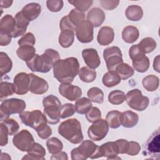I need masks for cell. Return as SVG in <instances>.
Segmentation results:
<instances>
[{
    "label": "cell",
    "mask_w": 160,
    "mask_h": 160,
    "mask_svg": "<svg viewBox=\"0 0 160 160\" xmlns=\"http://www.w3.org/2000/svg\"><path fill=\"white\" fill-rule=\"evenodd\" d=\"M79 70V61L74 57L59 59L53 66L54 77L61 84H71Z\"/></svg>",
    "instance_id": "obj_1"
},
{
    "label": "cell",
    "mask_w": 160,
    "mask_h": 160,
    "mask_svg": "<svg viewBox=\"0 0 160 160\" xmlns=\"http://www.w3.org/2000/svg\"><path fill=\"white\" fill-rule=\"evenodd\" d=\"M59 134L72 144H79L83 141L80 122L75 118L62 122L58 127Z\"/></svg>",
    "instance_id": "obj_2"
},
{
    "label": "cell",
    "mask_w": 160,
    "mask_h": 160,
    "mask_svg": "<svg viewBox=\"0 0 160 160\" xmlns=\"http://www.w3.org/2000/svg\"><path fill=\"white\" fill-rule=\"evenodd\" d=\"M71 159L72 160H86L88 158L96 159L101 158L99 146L92 141L85 140L71 152Z\"/></svg>",
    "instance_id": "obj_3"
},
{
    "label": "cell",
    "mask_w": 160,
    "mask_h": 160,
    "mask_svg": "<svg viewBox=\"0 0 160 160\" xmlns=\"http://www.w3.org/2000/svg\"><path fill=\"white\" fill-rule=\"evenodd\" d=\"M44 107V114L47 122L51 124H56L60 120V110L61 103L59 98L54 95H49L45 97L42 101Z\"/></svg>",
    "instance_id": "obj_4"
},
{
    "label": "cell",
    "mask_w": 160,
    "mask_h": 160,
    "mask_svg": "<svg viewBox=\"0 0 160 160\" xmlns=\"http://www.w3.org/2000/svg\"><path fill=\"white\" fill-rule=\"evenodd\" d=\"M26 107V102L22 99L11 98L3 101L0 106L1 120L9 118L11 114L21 113Z\"/></svg>",
    "instance_id": "obj_5"
},
{
    "label": "cell",
    "mask_w": 160,
    "mask_h": 160,
    "mask_svg": "<svg viewBox=\"0 0 160 160\" xmlns=\"http://www.w3.org/2000/svg\"><path fill=\"white\" fill-rule=\"evenodd\" d=\"M126 101L131 108L138 111L145 110L149 103V98L143 96L142 92L138 89L129 91L126 95Z\"/></svg>",
    "instance_id": "obj_6"
},
{
    "label": "cell",
    "mask_w": 160,
    "mask_h": 160,
    "mask_svg": "<svg viewBox=\"0 0 160 160\" xmlns=\"http://www.w3.org/2000/svg\"><path fill=\"white\" fill-rule=\"evenodd\" d=\"M22 122L36 131L42 125L46 124L47 120L44 114L39 110L23 111L19 114Z\"/></svg>",
    "instance_id": "obj_7"
},
{
    "label": "cell",
    "mask_w": 160,
    "mask_h": 160,
    "mask_svg": "<svg viewBox=\"0 0 160 160\" xmlns=\"http://www.w3.org/2000/svg\"><path fill=\"white\" fill-rule=\"evenodd\" d=\"M103 58L109 71H115L116 68L123 62L122 52L118 46H111L104 50Z\"/></svg>",
    "instance_id": "obj_8"
},
{
    "label": "cell",
    "mask_w": 160,
    "mask_h": 160,
    "mask_svg": "<svg viewBox=\"0 0 160 160\" xmlns=\"http://www.w3.org/2000/svg\"><path fill=\"white\" fill-rule=\"evenodd\" d=\"M12 143L21 151L28 152L34 143V140L29 131L27 129H22L14 135Z\"/></svg>",
    "instance_id": "obj_9"
},
{
    "label": "cell",
    "mask_w": 160,
    "mask_h": 160,
    "mask_svg": "<svg viewBox=\"0 0 160 160\" xmlns=\"http://www.w3.org/2000/svg\"><path fill=\"white\" fill-rule=\"evenodd\" d=\"M109 131V126L105 119H100L93 122L88 128V134L91 140L99 141L103 139L107 135Z\"/></svg>",
    "instance_id": "obj_10"
},
{
    "label": "cell",
    "mask_w": 160,
    "mask_h": 160,
    "mask_svg": "<svg viewBox=\"0 0 160 160\" xmlns=\"http://www.w3.org/2000/svg\"><path fill=\"white\" fill-rule=\"evenodd\" d=\"M159 131H154L149 137L144 146L143 154L144 156H149L153 158L159 159Z\"/></svg>",
    "instance_id": "obj_11"
},
{
    "label": "cell",
    "mask_w": 160,
    "mask_h": 160,
    "mask_svg": "<svg viewBox=\"0 0 160 160\" xmlns=\"http://www.w3.org/2000/svg\"><path fill=\"white\" fill-rule=\"evenodd\" d=\"M93 26L88 20H84L76 27V35L82 43H88L93 40Z\"/></svg>",
    "instance_id": "obj_12"
},
{
    "label": "cell",
    "mask_w": 160,
    "mask_h": 160,
    "mask_svg": "<svg viewBox=\"0 0 160 160\" xmlns=\"http://www.w3.org/2000/svg\"><path fill=\"white\" fill-rule=\"evenodd\" d=\"M30 78L29 74L19 72L14 78L13 89L14 93L19 95H23L29 91Z\"/></svg>",
    "instance_id": "obj_13"
},
{
    "label": "cell",
    "mask_w": 160,
    "mask_h": 160,
    "mask_svg": "<svg viewBox=\"0 0 160 160\" xmlns=\"http://www.w3.org/2000/svg\"><path fill=\"white\" fill-rule=\"evenodd\" d=\"M59 92L62 97L71 101L78 100L82 95L81 89L79 86L68 83L59 85Z\"/></svg>",
    "instance_id": "obj_14"
},
{
    "label": "cell",
    "mask_w": 160,
    "mask_h": 160,
    "mask_svg": "<svg viewBox=\"0 0 160 160\" xmlns=\"http://www.w3.org/2000/svg\"><path fill=\"white\" fill-rule=\"evenodd\" d=\"M29 75L30 78L29 91L31 93L35 94H42L48 91L49 85L45 79L32 73H29Z\"/></svg>",
    "instance_id": "obj_15"
},
{
    "label": "cell",
    "mask_w": 160,
    "mask_h": 160,
    "mask_svg": "<svg viewBox=\"0 0 160 160\" xmlns=\"http://www.w3.org/2000/svg\"><path fill=\"white\" fill-rule=\"evenodd\" d=\"M26 62L28 68L30 69V70H31L32 72L46 73L49 72L52 69V67L46 63L42 56H39L38 54H35L31 59Z\"/></svg>",
    "instance_id": "obj_16"
},
{
    "label": "cell",
    "mask_w": 160,
    "mask_h": 160,
    "mask_svg": "<svg viewBox=\"0 0 160 160\" xmlns=\"http://www.w3.org/2000/svg\"><path fill=\"white\" fill-rule=\"evenodd\" d=\"M82 56L85 63L89 68L96 69L99 66L100 58L95 49L88 48L82 50Z\"/></svg>",
    "instance_id": "obj_17"
},
{
    "label": "cell",
    "mask_w": 160,
    "mask_h": 160,
    "mask_svg": "<svg viewBox=\"0 0 160 160\" xmlns=\"http://www.w3.org/2000/svg\"><path fill=\"white\" fill-rule=\"evenodd\" d=\"M134 69L139 72H146L149 68L150 62L149 58L142 52H139L131 58Z\"/></svg>",
    "instance_id": "obj_18"
},
{
    "label": "cell",
    "mask_w": 160,
    "mask_h": 160,
    "mask_svg": "<svg viewBox=\"0 0 160 160\" xmlns=\"http://www.w3.org/2000/svg\"><path fill=\"white\" fill-rule=\"evenodd\" d=\"M16 20V28L11 34L12 38H16L25 34L27 27L29 24V21L25 18L21 11L18 12L14 17Z\"/></svg>",
    "instance_id": "obj_19"
},
{
    "label": "cell",
    "mask_w": 160,
    "mask_h": 160,
    "mask_svg": "<svg viewBox=\"0 0 160 160\" xmlns=\"http://www.w3.org/2000/svg\"><path fill=\"white\" fill-rule=\"evenodd\" d=\"M101 157H105L108 159H120L118 158L119 154L118 149L115 141L107 142L99 146Z\"/></svg>",
    "instance_id": "obj_20"
},
{
    "label": "cell",
    "mask_w": 160,
    "mask_h": 160,
    "mask_svg": "<svg viewBox=\"0 0 160 160\" xmlns=\"http://www.w3.org/2000/svg\"><path fill=\"white\" fill-rule=\"evenodd\" d=\"M114 38V32L109 26L102 27L98 34L97 41L101 46H106L111 44Z\"/></svg>",
    "instance_id": "obj_21"
},
{
    "label": "cell",
    "mask_w": 160,
    "mask_h": 160,
    "mask_svg": "<svg viewBox=\"0 0 160 160\" xmlns=\"http://www.w3.org/2000/svg\"><path fill=\"white\" fill-rule=\"evenodd\" d=\"M23 16L29 22L35 20L41 12V7L38 3L31 2L26 4L21 11Z\"/></svg>",
    "instance_id": "obj_22"
},
{
    "label": "cell",
    "mask_w": 160,
    "mask_h": 160,
    "mask_svg": "<svg viewBox=\"0 0 160 160\" xmlns=\"http://www.w3.org/2000/svg\"><path fill=\"white\" fill-rule=\"evenodd\" d=\"M105 14L104 11L99 8L91 9L87 14V19L89 21L93 27H99L105 20Z\"/></svg>",
    "instance_id": "obj_23"
},
{
    "label": "cell",
    "mask_w": 160,
    "mask_h": 160,
    "mask_svg": "<svg viewBox=\"0 0 160 160\" xmlns=\"http://www.w3.org/2000/svg\"><path fill=\"white\" fill-rule=\"evenodd\" d=\"M46 150L42 145L34 142L31 149L28 151V154L24 156L22 159H38L44 160Z\"/></svg>",
    "instance_id": "obj_24"
},
{
    "label": "cell",
    "mask_w": 160,
    "mask_h": 160,
    "mask_svg": "<svg viewBox=\"0 0 160 160\" xmlns=\"http://www.w3.org/2000/svg\"><path fill=\"white\" fill-rule=\"evenodd\" d=\"M139 116L137 113L132 111H126L122 112V124L124 128H131L138 122Z\"/></svg>",
    "instance_id": "obj_25"
},
{
    "label": "cell",
    "mask_w": 160,
    "mask_h": 160,
    "mask_svg": "<svg viewBox=\"0 0 160 160\" xmlns=\"http://www.w3.org/2000/svg\"><path fill=\"white\" fill-rule=\"evenodd\" d=\"M15 28L16 20L11 15L6 14L1 18L0 22V31L11 35Z\"/></svg>",
    "instance_id": "obj_26"
},
{
    "label": "cell",
    "mask_w": 160,
    "mask_h": 160,
    "mask_svg": "<svg viewBox=\"0 0 160 160\" xmlns=\"http://www.w3.org/2000/svg\"><path fill=\"white\" fill-rule=\"evenodd\" d=\"M139 32L138 29L133 26L125 27L122 32V39L127 43H133L139 38Z\"/></svg>",
    "instance_id": "obj_27"
},
{
    "label": "cell",
    "mask_w": 160,
    "mask_h": 160,
    "mask_svg": "<svg viewBox=\"0 0 160 160\" xmlns=\"http://www.w3.org/2000/svg\"><path fill=\"white\" fill-rule=\"evenodd\" d=\"M106 121L111 128H118L122 124V112L116 110L111 111L106 114Z\"/></svg>",
    "instance_id": "obj_28"
},
{
    "label": "cell",
    "mask_w": 160,
    "mask_h": 160,
    "mask_svg": "<svg viewBox=\"0 0 160 160\" xmlns=\"http://www.w3.org/2000/svg\"><path fill=\"white\" fill-rule=\"evenodd\" d=\"M126 18L132 21H138L142 18L143 11L141 6L131 5L127 8L125 11Z\"/></svg>",
    "instance_id": "obj_29"
},
{
    "label": "cell",
    "mask_w": 160,
    "mask_h": 160,
    "mask_svg": "<svg viewBox=\"0 0 160 160\" xmlns=\"http://www.w3.org/2000/svg\"><path fill=\"white\" fill-rule=\"evenodd\" d=\"M121 78L116 71L107 72L104 74L102 79L103 84L108 88H111L118 85L121 82Z\"/></svg>",
    "instance_id": "obj_30"
},
{
    "label": "cell",
    "mask_w": 160,
    "mask_h": 160,
    "mask_svg": "<svg viewBox=\"0 0 160 160\" xmlns=\"http://www.w3.org/2000/svg\"><path fill=\"white\" fill-rule=\"evenodd\" d=\"M59 43L64 48L70 47L74 40V31L71 30L62 31L59 36Z\"/></svg>",
    "instance_id": "obj_31"
},
{
    "label": "cell",
    "mask_w": 160,
    "mask_h": 160,
    "mask_svg": "<svg viewBox=\"0 0 160 160\" xmlns=\"http://www.w3.org/2000/svg\"><path fill=\"white\" fill-rule=\"evenodd\" d=\"M36 49L32 46H21L16 50V54L19 58L24 61L31 59L36 54Z\"/></svg>",
    "instance_id": "obj_32"
},
{
    "label": "cell",
    "mask_w": 160,
    "mask_h": 160,
    "mask_svg": "<svg viewBox=\"0 0 160 160\" xmlns=\"http://www.w3.org/2000/svg\"><path fill=\"white\" fill-rule=\"evenodd\" d=\"M139 50L144 54L150 53L152 52L156 48V42L155 40L150 37L143 38L138 44Z\"/></svg>",
    "instance_id": "obj_33"
},
{
    "label": "cell",
    "mask_w": 160,
    "mask_h": 160,
    "mask_svg": "<svg viewBox=\"0 0 160 160\" xmlns=\"http://www.w3.org/2000/svg\"><path fill=\"white\" fill-rule=\"evenodd\" d=\"M143 88L148 91H156L159 84V78L155 75H148L143 78L142 81Z\"/></svg>",
    "instance_id": "obj_34"
},
{
    "label": "cell",
    "mask_w": 160,
    "mask_h": 160,
    "mask_svg": "<svg viewBox=\"0 0 160 160\" xmlns=\"http://www.w3.org/2000/svg\"><path fill=\"white\" fill-rule=\"evenodd\" d=\"M79 79L85 82H91L96 78V72L93 69L89 67H82L78 72Z\"/></svg>",
    "instance_id": "obj_35"
},
{
    "label": "cell",
    "mask_w": 160,
    "mask_h": 160,
    "mask_svg": "<svg viewBox=\"0 0 160 160\" xmlns=\"http://www.w3.org/2000/svg\"><path fill=\"white\" fill-rule=\"evenodd\" d=\"M12 67V62L8 55L4 52H0V73L2 76L11 71Z\"/></svg>",
    "instance_id": "obj_36"
},
{
    "label": "cell",
    "mask_w": 160,
    "mask_h": 160,
    "mask_svg": "<svg viewBox=\"0 0 160 160\" xmlns=\"http://www.w3.org/2000/svg\"><path fill=\"white\" fill-rule=\"evenodd\" d=\"M92 107L91 101L85 97L79 98L75 104L76 111L80 114H86Z\"/></svg>",
    "instance_id": "obj_37"
},
{
    "label": "cell",
    "mask_w": 160,
    "mask_h": 160,
    "mask_svg": "<svg viewBox=\"0 0 160 160\" xmlns=\"http://www.w3.org/2000/svg\"><path fill=\"white\" fill-rule=\"evenodd\" d=\"M46 146L49 152L52 154L59 152L63 148L62 142L56 137L48 139L46 141Z\"/></svg>",
    "instance_id": "obj_38"
},
{
    "label": "cell",
    "mask_w": 160,
    "mask_h": 160,
    "mask_svg": "<svg viewBox=\"0 0 160 160\" xmlns=\"http://www.w3.org/2000/svg\"><path fill=\"white\" fill-rule=\"evenodd\" d=\"M115 71L118 73L121 79L122 80H126L129 78L134 73L133 68L131 66H130L128 64L124 62L119 64L116 68Z\"/></svg>",
    "instance_id": "obj_39"
},
{
    "label": "cell",
    "mask_w": 160,
    "mask_h": 160,
    "mask_svg": "<svg viewBox=\"0 0 160 160\" xmlns=\"http://www.w3.org/2000/svg\"><path fill=\"white\" fill-rule=\"evenodd\" d=\"M42 56L46 63L52 68H53L54 63L59 60L61 58L59 53L52 49H47Z\"/></svg>",
    "instance_id": "obj_40"
},
{
    "label": "cell",
    "mask_w": 160,
    "mask_h": 160,
    "mask_svg": "<svg viewBox=\"0 0 160 160\" xmlns=\"http://www.w3.org/2000/svg\"><path fill=\"white\" fill-rule=\"evenodd\" d=\"M87 95L88 98L92 102L101 104L104 101V93L102 91L97 87H93L90 88L88 92Z\"/></svg>",
    "instance_id": "obj_41"
},
{
    "label": "cell",
    "mask_w": 160,
    "mask_h": 160,
    "mask_svg": "<svg viewBox=\"0 0 160 160\" xmlns=\"http://www.w3.org/2000/svg\"><path fill=\"white\" fill-rule=\"evenodd\" d=\"M108 101L112 104L119 105L126 101V94L120 90L112 91L109 93Z\"/></svg>",
    "instance_id": "obj_42"
},
{
    "label": "cell",
    "mask_w": 160,
    "mask_h": 160,
    "mask_svg": "<svg viewBox=\"0 0 160 160\" xmlns=\"http://www.w3.org/2000/svg\"><path fill=\"white\" fill-rule=\"evenodd\" d=\"M70 21L76 27L81 22L85 20V14L84 12L79 11L77 9H72L68 15Z\"/></svg>",
    "instance_id": "obj_43"
},
{
    "label": "cell",
    "mask_w": 160,
    "mask_h": 160,
    "mask_svg": "<svg viewBox=\"0 0 160 160\" xmlns=\"http://www.w3.org/2000/svg\"><path fill=\"white\" fill-rule=\"evenodd\" d=\"M1 122H2L6 126L9 135L12 136L18 132L19 129V125L18 122L14 119L8 118L1 120Z\"/></svg>",
    "instance_id": "obj_44"
},
{
    "label": "cell",
    "mask_w": 160,
    "mask_h": 160,
    "mask_svg": "<svg viewBox=\"0 0 160 160\" xmlns=\"http://www.w3.org/2000/svg\"><path fill=\"white\" fill-rule=\"evenodd\" d=\"M13 89V84L8 82H1V93H0V99L2 101L4 99L7 97L12 95L14 93Z\"/></svg>",
    "instance_id": "obj_45"
},
{
    "label": "cell",
    "mask_w": 160,
    "mask_h": 160,
    "mask_svg": "<svg viewBox=\"0 0 160 160\" xmlns=\"http://www.w3.org/2000/svg\"><path fill=\"white\" fill-rule=\"evenodd\" d=\"M68 2L74 6L76 9L82 12L86 11L92 5V0H70Z\"/></svg>",
    "instance_id": "obj_46"
},
{
    "label": "cell",
    "mask_w": 160,
    "mask_h": 160,
    "mask_svg": "<svg viewBox=\"0 0 160 160\" xmlns=\"http://www.w3.org/2000/svg\"><path fill=\"white\" fill-rule=\"evenodd\" d=\"M76 111L75 106L71 103H66L61 106L60 110V117L62 119H65L74 115Z\"/></svg>",
    "instance_id": "obj_47"
},
{
    "label": "cell",
    "mask_w": 160,
    "mask_h": 160,
    "mask_svg": "<svg viewBox=\"0 0 160 160\" xmlns=\"http://www.w3.org/2000/svg\"><path fill=\"white\" fill-rule=\"evenodd\" d=\"M86 118L90 122H94L101 118V112L97 107H91L86 112Z\"/></svg>",
    "instance_id": "obj_48"
},
{
    "label": "cell",
    "mask_w": 160,
    "mask_h": 160,
    "mask_svg": "<svg viewBox=\"0 0 160 160\" xmlns=\"http://www.w3.org/2000/svg\"><path fill=\"white\" fill-rule=\"evenodd\" d=\"M36 42V38L32 32H28L24 34L18 42L19 46H32Z\"/></svg>",
    "instance_id": "obj_49"
},
{
    "label": "cell",
    "mask_w": 160,
    "mask_h": 160,
    "mask_svg": "<svg viewBox=\"0 0 160 160\" xmlns=\"http://www.w3.org/2000/svg\"><path fill=\"white\" fill-rule=\"evenodd\" d=\"M63 1L62 0H48L46 5L48 9L51 12H58L63 7Z\"/></svg>",
    "instance_id": "obj_50"
},
{
    "label": "cell",
    "mask_w": 160,
    "mask_h": 160,
    "mask_svg": "<svg viewBox=\"0 0 160 160\" xmlns=\"http://www.w3.org/2000/svg\"><path fill=\"white\" fill-rule=\"evenodd\" d=\"M36 132L38 136L42 139H48L52 134V129L47 124L41 126L36 130Z\"/></svg>",
    "instance_id": "obj_51"
},
{
    "label": "cell",
    "mask_w": 160,
    "mask_h": 160,
    "mask_svg": "<svg viewBox=\"0 0 160 160\" xmlns=\"http://www.w3.org/2000/svg\"><path fill=\"white\" fill-rule=\"evenodd\" d=\"M59 27L61 31L64 30H71L72 31H76V26L70 21L68 15L64 16L61 19L59 23Z\"/></svg>",
    "instance_id": "obj_52"
},
{
    "label": "cell",
    "mask_w": 160,
    "mask_h": 160,
    "mask_svg": "<svg viewBox=\"0 0 160 160\" xmlns=\"http://www.w3.org/2000/svg\"><path fill=\"white\" fill-rule=\"evenodd\" d=\"M0 134H1V139H0V145L1 146H6L8 142V131L7 129L6 126L5 124L1 122L0 123Z\"/></svg>",
    "instance_id": "obj_53"
},
{
    "label": "cell",
    "mask_w": 160,
    "mask_h": 160,
    "mask_svg": "<svg viewBox=\"0 0 160 160\" xmlns=\"http://www.w3.org/2000/svg\"><path fill=\"white\" fill-rule=\"evenodd\" d=\"M141 150V146L139 144L135 141H129V147L126 154L129 156H136L137 155Z\"/></svg>",
    "instance_id": "obj_54"
},
{
    "label": "cell",
    "mask_w": 160,
    "mask_h": 160,
    "mask_svg": "<svg viewBox=\"0 0 160 160\" xmlns=\"http://www.w3.org/2000/svg\"><path fill=\"white\" fill-rule=\"evenodd\" d=\"M102 7L106 10H112L119 4V0H101L100 1Z\"/></svg>",
    "instance_id": "obj_55"
},
{
    "label": "cell",
    "mask_w": 160,
    "mask_h": 160,
    "mask_svg": "<svg viewBox=\"0 0 160 160\" xmlns=\"http://www.w3.org/2000/svg\"><path fill=\"white\" fill-rule=\"evenodd\" d=\"M115 142L117 145L119 154H126L129 147V141H128L126 139H120L116 140Z\"/></svg>",
    "instance_id": "obj_56"
},
{
    "label": "cell",
    "mask_w": 160,
    "mask_h": 160,
    "mask_svg": "<svg viewBox=\"0 0 160 160\" xmlns=\"http://www.w3.org/2000/svg\"><path fill=\"white\" fill-rule=\"evenodd\" d=\"M11 38L10 34L0 31V45L1 46H8L11 42Z\"/></svg>",
    "instance_id": "obj_57"
},
{
    "label": "cell",
    "mask_w": 160,
    "mask_h": 160,
    "mask_svg": "<svg viewBox=\"0 0 160 160\" xmlns=\"http://www.w3.org/2000/svg\"><path fill=\"white\" fill-rule=\"evenodd\" d=\"M51 159H68V154L66 152H64V151H60L59 152L57 153V154H53L51 157Z\"/></svg>",
    "instance_id": "obj_58"
},
{
    "label": "cell",
    "mask_w": 160,
    "mask_h": 160,
    "mask_svg": "<svg viewBox=\"0 0 160 160\" xmlns=\"http://www.w3.org/2000/svg\"><path fill=\"white\" fill-rule=\"evenodd\" d=\"M153 68L158 72H159V56L158 55L154 59Z\"/></svg>",
    "instance_id": "obj_59"
},
{
    "label": "cell",
    "mask_w": 160,
    "mask_h": 160,
    "mask_svg": "<svg viewBox=\"0 0 160 160\" xmlns=\"http://www.w3.org/2000/svg\"><path fill=\"white\" fill-rule=\"evenodd\" d=\"M13 1H9V0H1L0 2L1 4V7L4 8H8L11 6L12 4Z\"/></svg>",
    "instance_id": "obj_60"
}]
</instances>
